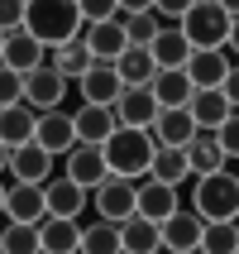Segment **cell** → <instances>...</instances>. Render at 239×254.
I'll use <instances>...</instances> for the list:
<instances>
[{"mask_svg":"<svg viewBox=\"0 0 239 254\" xmlns=\"http://www.w3.org/2000/svg\"><path fill=\"white\" fill-rule=\"evenodd\" d=\"M24 29L43 48H57V43L82 39L86 19H82V5L77 0H29L24 5Z\"/></svg>","mask_w":239,"mask_h":254,"instance_id":"cell-1","label":"cell"},{"mask_svg":"<svg viewBox=\"0 0 239 254\" xmlns=\"http://www.w3.org/2000/svg\"><path fill=\"white\" fill-rule=\"evenodd\" d=\"M100 154H105V168L115 173V178H148V168H153V154H158V139L153 129H134V125H120L110 134V139L100 144Z\"/></svg>","mask_w":239,"mask_h":254,"instance_id":"cell-2","label":"cell"},{"mask_svg":"<svg viewBox=\"0 0 239 254\" xmlns=\"http://www.w3.org/2000/svg\"><path fill=\"white\" fill-rule=\"evenodd\" d=\"M191 211L201 221H239V173H201L191 187Z\"/></svg>","mask_w":239,"mask_h":254,"instance_id":"cell-3","label":"cell"},{"mask_svg":"<svg viewBox=\"0 0 239 254\" xmlns=\"http://www.w3.org/2000/svg\"><path fill=\"white\" fill-rule=\"evenodd\" d=\"M230 19H235V14H230L225 5H215V0H196V5L177 19V29L187 34V43H191V48H225Z\"/></svg>","mask_w":239,"mask_h":254,"instance_id":"cell-4","label":"cell"},{"mask_svg":"<svg viewBox=\"0 0 239 254\" xmlns=\"http://www.w3.org/2000/svg\"><path fill=\"white\" fill-rule=\"evenodd\" d=\"M91 206H96L100 221H115V226H125L129 216L139 211V183L134 178H105V183L91 192Z\"/></svg>","mask_w":239,"mask_h":254,"instance_id":"cell-5","label":"cell"},{"mask_svg":"<svg viewBox=\"0 0 239 254\" xmlns=\"http://www.w3.org/2000/svg\"><path fill=\"white\" fill-rule=\"evenodd\" d=\"M67 77L53 67V63H43V67L24 72V101L34 106V111H57L62 106V96H67Z\"/></svg>","mask_w":239,"mask_h":254,"instance_id":"cell-6","label":"cell"},{"mask_svg":"<svg viewBox=\"0 0 239 254\" xmlns=\"http://www.w3.org/2000/svg\"><path fill=\"white\" fill-rule=\"evenodd\" d=\"M158 235H163V254H191V250H201V235H206V221H201L196 211H177L158 226Z\"/></svg>","mask_w":239,"mask_h":254,"instance_id":"cell-7","label":"cell"},{"mask_svg":"<svg viewBox=\"0 0 239 254\" xmlns=\"http://www.w3.org/2000/svg\"><path fill=\"white\" fill-rule=\"evenodd\" d=\"M53 168H57V158L48 154L43 144L29 139V144H19V149H10V168H5V173H10L14 183H39L43 187L48 178H53Z\"/></svg>","mask_w":239,"mask_h":254,"instance_id":"cell-8","label":"cell"},{"mask_svg":"<svg viewBox=\"0 0 239 254\" xmlns=\"http://www.w3.org/2000/svg\"><path fill=\"white\" fill-rule=\"evenodd\" d=\"M62 158H67V178H72V183H82L86 192H96V187L110 178V168H105V154H100V144H72Z\"/></svg>","mask_w":239,"mask_h":254,"instance_id":"cell-9","label":"cell"},{"mask_svg":"<svg viewBox=\"0 0 239 254\" xmlns=\"http://www.w3.org/2000/svg\"><path fill=\"white\" fill-rule=\"evenodd\" d=\"M82 43L91 48V58H96V63H115V58L129 48L125 19L115 14V19H96V24H86V29H82Z\"/></svg>","mask_w":239,"mask_h":254,"instance_id":"cell-10","label":"cell"},{"mask_svg":"<svg viewBox=\"0 0 239 254\" xmlns=\"http://www.w3.org/2000/svg\"><path fill=\"white\" fill-rule=\"evenodd\" d=\"M43 201H48V216H62V221H77V216L86 211V201H91V192H86L82 183H72L67 173H62V178H48V183H43Z\"/></svg>","mask_w":239,"mask_h":254,"instance_id":"cell-11","label":"cell"},{"mask_svg":"<svg viewBox=\"0 0 239 254\" xmlns=\"http://www.w3.org/2000/svg\"><path fill=\"white\" fill-rule=\"evenodd\" d=\"M34 144H43L53 158H62L77 144V125H72V115L57 106V111H39V125H34Z\"/></svg>","mask_w":239,"mask_h":254,"instance_id":"cell-12","label":"cell"},{"mask_svg":"<svg viewBox=\"0 0 239 254\" xmlns=\"http://www.w3.org/2000/svg\"><path fill=\"white\" fill-rule=\"evenodd\" d=\"M158 111H163V106H158V96L148 86H125L120 101H115V120H120V125H134V129H153Z\"/></svg>","mask_w":239,"mask_h":254,"instance_id":"cell-13","label":"cell"},{"mask_svg":"<svg viewBox=\"0 0 239 254\" xmlns=\"http://www.w3.org/2000/svg\"><path fill=\"white\" fill-rule=\"evenodd\" d=\"M48 216V201H43L39 183H10L5 187V221H24V226H39Z\"/></svg>","mask_w":239,"mask_h":254,"instance_id":"cell-14","label":"cell"},{"mask_svg":"<svg viewBox=\"0 0 239 254\" xmlns=\"http://www.w3.org/2000/svg\"><path fill=\"white\" fill-rule=\"evenodd\" d=\"M77 86H82V101H86V106H115L120 91H125L115 63H91V67L82 72V82H77Z\"/></svg>","mask_w":239,"mask_h":254,"instance_id":"cell-15","label":"cell"},{"mask_svg":"<svg viewBox=\"0 0 239 254\" xmlns=\"http://www.w3.org/2000/svg\"><path fill=\"white\" fill-rule=\"evenodd\" d=\"M0 63L14 67V72H34V67L48 63V48H43L29 29H10V34H5V53H0Z\"/></svg>","mask_w":239,"mask_h":254,"instance_id":"cell-16","label":"cell"},{"mask_svg":"<svg viewBox=\"0 0 239 254\" xmlns=\"http://www.w3.org/2000/svg\"><path fill=\"white\" fill-rule=\"evenodd\" d=\"M230 53L225 48H191V58H187V77H191V86H220L230 77Z\"/></svg>","mask_w":239,"mask_h":254,"instance_id":"cell-17","label":"cell"},{"mask_svg":"<svg viewBox=\"0 0 239 254\" xmlns=\"http://www.w3.org/2000/svg\"><path fill=\"white\" fill-rule=\"evenodd\" d=\"M72 125H77V144H105L120 129V120H115V106H86L72 115Z\"/></svg>","mask_w":239,"mask_h":254,"instance_id":"cell-18","label":"cell"},{"mask_svg":"<svg viewBox=\"0 0 239 254\" xmlns=\"http://www.w3.org/2000/svg\"><path fill=\"white\" fill-rule=\"evenodd\" d=\"M177 206H182V197H177L172 183H158V178H143V183H139V216H148V221L163 226Z\"/></svg>","mask_w":239,"mask_h":254,"instance_id":"cell-19","label":"cell"},{"mask_svg":"<svg viewBox=\"0 0 239 254\" xmlns=\"http://www.w3.org/2000/svg\"><path fill=\"white\" fill-rule=\"evenodd\" d=\"M148 91L158 96V106H163V111H182L187 101H191V91H196V86H191L187 67H163L153 82H148Z\"/></svg>","mask_w":239,"mask_h":254,"instance_id":"cell-20","label":"cell"},{"mask_svg":"<svg viewBox=\"0 0 239 254\" xmlns=\"http://www.w3.org/2000/svg\"><path fill=\"white\" fill-rule=\"evenodd\" d=\"M39 240H43V254H82V226L62 221V216H43Z\"/></svg>","mask_w":239,"mask_h":254,"instance_id":"cell-21","label":"cell"},{"mask_svg":"<svg viewBox=\"0 0 239 254\" xmlns=\"http://www.w3.org/2000/svg\"><path fill=\"white\" fill-rule=\"evenodd\" d=\"M34 125H39V111L29 106V101H19V106H5L0 111V144L5 149H19V144L34 139Z\"/></svg>","mask_w":239,"mask_h":254,"instance_id":"cell-22","label":"cell"},{"mask_svg":"<svg viewBox=\"0 0 239 254\" xmlns=\"http://www.w3.org/2000/svg\"><path fill=\"white\" fill-rule=\"evenodd\" d=\"M187 111H191L196 129H215L230 111H235V106L225 101V91H220V86H196V91H191V101H187Z\"/></svg>","mask_w":239,"mask_h":254,"instance_id":"cell-23","label":"cell"},{"mask_svg":"<svg viewBox=\"0 0 239 254\" xmlns=\"http://www.w3.org/2000/svg\"><path fill=\"white\" fill-rule=\"evenodd\" d=\"M153 139L168 144V149H187V144L196 139V120H191V111H158L153 120Z\"/></svg>","mask_w":239,"mask_h":254,"instance_id":"cell-24","label":"cell"},{"mask_svg":"<svg viewBox=\"0 0 239 254\" xmlns=\"http://www.w3.org/2000/svg\"><path fill=\"white\" fill-rule=\"evenodd\" d=\"M148 53H153L158 72L163 67H187V58H191V43H187V34L177 24H163L158 29V39L148 43Z\"/></svg>","mask_w":239,"mask_h":254,"instance_id":"cell-25","label":"cell"},{"mask_svg":"<svg viewBox=\"0 0 239 254\" xmlns=\"http://www.w3.org/2000/svg\"><path fill=\"white\" fill-rule=\"evenodd\" d=\"M115 72H120V82H125V86H148V82L158 77V63H153V53H148V48L129 43L125 53L115 58Z\"/></svg>","mask_w":239,"mask_h":254,"instance_id":"cell-26","label":"cell"},{"mask_svg":"<svg viewBox=\"0 0 239 254\" xmlns=\"http://www.w3.org/2000/svg\"><path fill=\"white\" fill-rule=\"evenodd\" d=\"M120 240H125V254H158V250H163L158 221H148V216H139V211L120 226Z\"/></svg>","mask_w":239,"mask_h":254,"instance_id":"cell-27","label":"cell"},{"mask_svg":"<svg viewBox=\"0 0 239 254\" xmlns=\"http://www.w3.org/2000/svg\"><path fill=\"white\" fill-rule=\"evenodd\" d=\"M187 158H191V178L225 168V149H220V139H215V129H196V139L187 144Z\"/></svg>","mask_w":239,"mask_h":254,"instance_id":"cell-28","label":"cell"},{"mask_svg":"<svg viewBox=\"0 0 239 254\" xmlns=\"http://www.w3.org/2000/svg\"><path fill=\"white\" fill-rule=\"evenodd\" d=\"M48 63H53V67L62 72L67 82H82V72L91 67L96 58H91V48H86L82 39H72V43H57V48H48Z\"/></svg>","mask_w":239,"mask_h":254,"instance_id":"cell-29","label":"cell"},{"mask_svg":"<svg viewBox=\"0 0 239 254\" xmlns=\"http://www.w3.org/2000/svg\"><path fill=\"white\" fill-rule=\"evenodd\" d=\"M148 178H158V183H172V187H182L187 178H191V158H187V149H168V144H158V154H153V168H148Z\"/></svg>","mask_w":239,"mask_h":254,"instance_id":"cell-30","label":"cell"},{"mask_svg":"<svg viewBox=\"0 0 239 254\" xmlns=\"http://www.w3.org/2000/svg\"><path fill=\"white\" fill-rule=\"evenodd\" d=\"M82 254H125V240H120V226L115 221H91L82 226Z\"/></svg>","mask_w":239,"mask_h":254,"instance_id":"cell-31","label":"cell"},{"mask_svg":"<svg viewBox=\"0 0 239 254\" xmlns=\"http://www.w3.org/2000/svg\"><path fill=\"white\" fill-rule=\"evenodd\" d=\"M0 254H43L39 226H24V221H10L0 230Z\"/></svg>","mask_w":239,"mask_h":254,"instance_id":"cell-32","label":"cell"},{"mask_svg":"<svg viewBox=\"0 0 239 254\" xmlns=\"http://www.w3.org/2000/svg\"><path fill=\"white\" fill-rule=\"evenodd\" d=\"M201 250L206 254H239V221H206Z\"/></svg>","mask_w":239,"mask_h":254,"instance_id":"cell-33","label":"cell"},{"mask_svg":"<svg viewBox=\"0 0 239 254\" xmlns=\"http://www.w3.org/2000/svg\"><path fill=\"white\" fill-rule=\"evenodd\" d=\"M125 19V39L139 43V48H148V43L158 39V29H163V19H158L153 10H139V14H120Z\"/></svg>","mask_w":239,"mask_h":254,"instance_id":"cell-34","label":"cell"},{"mask_svg":"<svg viewBox=\"0 0 239 254\" xmlns=\"http://www.w3.org/2000/svg\"><path fill=\"white\" fill-rule=\"evenodd\" d=\"M19 101H24V72H14V67L0 63V111L5 106H19Z\"/></svg>","mask_w":239,"mask_h":254,"instance_id":"cell-35","label":"cell"},{"mask_svg":"<svg viewBox=\"0 0 239 254\" xmlns=\"http://www.w3.org/2000/svg\"><path fill=\"white\" fill-rule=\"evenodd\" d=\"M215 139L225 149V158H239V111H230L220 125H215Z\"/></svg>","mask_w":239,"mask_h":254,"instance_id":"cell-36","label":"cell"},{"mask_svg":"<svg viewBox=\"0 0 239 254\" xmlns=\"http://www.w3.org/2000/svg\"><path fill=\"white\" fill-rule=\"evenodd\" d=\"M77 5H82V19H86V24L115 19V14H120V0H77Z\"/></svg>","mask_w":239,"mask_h":254,"instance_id":"cell-37","label":"cell"},{"mask_svg":"<svg viewBox=\"0 0 239 254\" xmlns=\"http://www.w3.org/2000/svg\"><path fill=\"white\" fill-rule=\"evenodd\" d=\"M24 5L29 0H0V29H24Z\"/></svg>","mask_w":239,"mask_h":254,"instance_id":"cell-38","label":"cell"},{"mask_svg":"<svg viewBox=\"0 0 239 254\" xmlns=\"http://www.w3.org/2000/svg\"><path fill=\"white\" fill-rule=\"evenodd\" d=\"M191 5H196V0H153V14H158V19H168V24H177Z\"/></svg>","mask_w":239,"mask_h":254,"instance_id":"cell-39","label":"cell"},{"mask_svg":"<svg viewBox=\"0 0 239 254\" xmlns=\"http://www.w3.org/2000/svg\"><path fill=\"white\" fill-rule=\"evenodd\" d=\"M220 91H225V101H230V106H235V111H239V63H235V67H230V77H225V82H220Z\"/></svg>","mask_w":239,"mask_h":254,"instance_id":"cell-40","label":"cell"},{"mask_svg":"<svg viewBox=\"0 0 239 254\" xmlns=\"http://www.w3.org/2000/svg\"><path fill=\"white\" fill-rule=\"evenodd\" d=\"M139 10H153V0H120V14H139Z\"/></svg>","mask_w":239,"mask_h":254,"instance_id":"cell-41","label":"cell"},{"mask_svg":"<svg viewBox=\"0 0 239 254\" xmlns=\"http://www.w3.org/2000/svg\"><path fill=\"white\" fill-rule=\"evenodd\" d=\"M225 48H230V53H239V14L230 19V39H225Z\"/></svg>","mask_w":239,"mask_h":254,"instance_id":"cell-42","label":"cell"},{"mask_svg":"<svg viewBox=\"0 0 239 254\" xmlns=\"http://www.w3.org/2000/svg\"><path fill=\"white\" fill-rule=\"evenodd\" d=\"M10 168V149H5V144H0V173Z\"/></svg>","mask_w":239,"mask_h":254,"instance_id":"cell-43","label":"cell"},{"mask_svg":"<svg viewBox=\"0 0 239 254\" xmlns=\"http://www.w3.org/2000/svg\"><path fill=\"white\" fill-rule=\"evenodd\" d=\"M215 5H225L230 14H239V0H215Z\"/></svg>","mask_w":239,"mask_h":254,"instance_id":"cell-44","label":"cell"},{"mask_svg":"<svg viewBox=\"0 0 239 254\" xmlns=\"http://www.w3.org/2000/svg\"><path fill=\"white\" fill-rule=\"evenodd\" d=\"M0 216H5V183H0Z\"/></svg>","mask_w":239,"mask_h":254,"instance_id":"cell-45","label":"cell"},{"mask_svg":"<svg viewBox=\"0 0 239 254\" xmlns=\"http://www.w3.org/2000/svg\"><path fill=\"white\" fill-rule=\"evenodd\" d=\"M0 53H5V29H0Z\"/></svg>","mask_w":239,"mask_h":254,"instance_id":"cell-46","label":"cell"},{"mask_svg":"<svg viewBox=\"0 0 239 254\" xmlns=\"http://www.w3.org/2000/svg\"><path fill=\"white\" fill-rule=\"evenodd\" d=\"M191 254H206V250H191Z\"/></svg>","mask_w":239,"mask_h":254,"instance_id":"cell-47","label":"cell"},{"mask_svg":"<svg viewBox=\"0 0 239 254\" xmlns=\"http://www.w3.org/2000/svg\"><path fill=\"white\" fill-rule=\"evenodd\" d=\"M158 254H163V250H158Z\"/></svg>","mask_w":239,"mask_h":254,"instance_id":"cell-48","label":"cell"}]
</instances>
